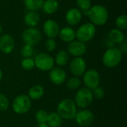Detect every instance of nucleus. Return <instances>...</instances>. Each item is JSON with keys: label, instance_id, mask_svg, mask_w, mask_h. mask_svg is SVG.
Here are the masks:
<instances>
[{"label": "nucleus", "instance_id": "nucleus-1", "mask_svg": "<svg viewBox=\"0 0 127 127\" xmlns=\"http://www.w3.org/2000/svg\"><path fill=\"white\" fill-rule=\"evenodd\" d=\"M86 15L89 16L92 23L97 26L105 25L109 19V12L107 8L101 4L92 6Z\"/></svg>", "mask_w": 127, "mask_h": 127}, {"label": "nucleus", "instance_id": "nucleus-2", "mask_svg": "<svg viewBox=\"0 0 127 127\" xmlns=\"http://www.w3.org/2000/svg\"><path fill=\"white\" fill-rule=\"evenodd\" d=\"M77 106L74 100L66 98L62 100L57 106V114L65 120H72L77 113Z\"/></svg>", "mask_w": 127, "mask_h": 127}, {"label": "nucleus", "instance_id": "nucleus-3", "mask_svg": "<svg viewBox=\"0 0 127 127\" xmlns=\"http://www.w3.org/2000/svg\"><path fill=\"white\" fill-rule=\"evenodd\" d=\"M123 54L118 48H109L103 55L102 61L107 68H115L118 66L122 60Z\"/></svg>", "mask_w": 127, "mask_h": 127}, {"label": "nucleus", "instance_id": "nucleus-4", "mask_svg": "<svg viewBox=\"0 0 127 127\" xmlns=\"http://www.w3.org/2000/svg\"><path fill=\"white\" fill-rule=\"evenodd\" d=\"M93 96L92 90L86 87L80 89L74 97V103L77 107L80 109H86L89 107L93 102Z\"/></svg>", "mask_w": 127, "mask_h": 127}, {"label": "nucleus", "instance_id": "nucleus-5", "mask_svg": "<svg viewBox=\"0 0 127 127\" xmlns=\"http://www.w3.org/2000/svg\"><path fill=\"white\" fill-rule=\"evenodd\" d=\"M31 108V100L26 95L16 96L12 102L13 112L19 115H24L29 112Z\"/></svg>", "mask_w": 127, "mask_h": 127}, {"label": "nucleus", "instance_id": "nucleus-6", "mask_svg": "<svg viewBox=\"0 0 127 127\" xmlns=\"http://www.w3.org/2000/svg\"><path fill=\"white\" fill-rule=\"evenodd\" d=\"M96 33V27L92 22H86L82 25L76 31V37L82 42H87L92 40Z\"/></svg>", "mask_w": 127, "mask_h": 127}, {"label": "nucleus", "instance_id": "nucleus-7", "mask_svg": "<svg viewBox=\"0 0 127 127\" xmlns=\"http://www.w3.org/2000/svg\"><path fill=\"white\" fill-rule=\"evenodd\" d=\"M33 60L35 67L42 71H50L53 67H54V58L47 53H39L38 55L36 56Z\"/></svg>", "mask_w": 127, "mask_h": 127}, {"label": "nucleus", "instance_id": "nucleus-8", "mask_svg": "<svg viewBox=\"0 0 127 127\" xmlns=\"http://www.w3.org/2000/svg\"><path fill=\"white\" fill-rule=\"evenodd\" d=\"M83 84L90 90L99 86L100 83V76L99 72L95 69H89L83 75Z\"/></svg>", "mask_w": 127, "mask_h": 127}, {"label": "nucleus", "instance_id": "nucleus-9", "mask_svg": "<svg viewBox=\"0 0 127 127\" xmlns=\"http://www.w3.org/2000/svg\"><path fill=\"white\" fill-rule=\"evenodd\" d=\"M22 40L25 45L34 46L42 40V33L36 28H28L22 33Z\"/></svg>", "mask_w": 127, "mask_h": 127}, {"label": "nucleus", "instance_id": "nucleus-10", "mask_svg": "<svg viewBox=\"0 0 127 127\" xmlns=\"http://www.w3.org/2000/svg\"><path fill=\"white\" fill-rule=\"evenodd\" d=\"M74 119L80 127H88L93 124L95 121V115L90 110L82 109L77 112Z\"/></svg>", "mask_w": 127, "mask_h": 127}, {"label": "nucleus", "instance_id": "nucleus-11", "mask_svg": "<svg viewBox=\"0 0 127 127\" xmlns=\"http://www.w3.org/2000/svg\"><path fill=\"white\" fill-rule=\"evenodd\" d=\"M69 68L71 73L74 76L80 77L83 75L86 69V63L81 57H74L70 63Z\"/></svg>", "mask_w": 127, "mask_h": 127}, {"label": "nucleus", "instance_id": "nucleus-12", "mask_svg": "<svg viewBox=\"0 0 127 127\" xmlns=\"http://www.w3.org/2000/svg\"><path fill=\"white\" fill-rule=\"evenodd\" d=\"M49 71V78L54 85L60 86L65 82L67 74L61 67H53Z\"/></svg>", "mask_w": 127, "mask_h": 127}, {"label": "nucleus", "instance_id": "nucleus-13", "mask_svg": "<svg viewBox=\"0 0 127 127\" xmlns=\"http://www.w3.org/2000/svg\"><path fill=\"white\" fill-rule=\"evenodd\" d=\"M86 46L84 42H82L79 40L71 42L67 47V51L69 55H71L74 57H78L84 55L86 52Z\"/></svg>", "mask_w": 127, "mask_h": 127}, {"label": "nucleus", "instance_id": "nucleus-14", "mask_svg": "<svg viewBox=\"0 0 127 127\" xmlns=\"http://www.w3.org/2000/svg\"><path fill=\"white\" fill-rule=\"evenodd\" d=\"M15 48V41L13 37L7 33L0 36V51L5 54H10Z\"/></svg>", "mask_w": 127, "mask_h": 127}, {"label": "nucleus", "instance_id": "nucleus-15", "mask_svg": "<svg viewBox=\"0 0 127 127\" xmlns=\"http://www.w3.org/2000/svg\"><path fill=\"white\" fill-rule=\"evenodd\" d=\"M42 29L44 33L48 37L54 39L59 34L60 31V26L58 23L53 19H48L46 20L42 26Z\"/></svg>", "mask_w": 127, "mask_h": 127}, {"label": "nucleus", "instance_id": "nucleus-16", "mask_svg": "<svg viewBox=\"0 0 127 127\" xmlns=\"http://www.w3.org/2000/svg\"><path fill=\"white\" fill-rule=\"evenodd\" d=\"M82 12L78 8L73 7L67 11L65 14V21L69 25L74 26L80 22V21L82 20Z\"/></svg>", "mask_w": 127, "mask_h": 127}, {"label": "nucleus", "instance_id": "nucleus-17", "mask_svg": "<svg viewBox=\"0 0 127 127\" xmlns=\"http://www.w3.org/2000/svg\"><path fill=\"white\" fill-rule=\"evenodd\" d=\"M58 36L64 42L70 43L76 38V32L71 27H64L62 29H60Z\"/></svg>", "mask_w": 127, "mask_h": 127}, {"label": "nucleus", "instance_id": "nucleus-18", "mask_svg": "<svg viewBox=\"0 0 127 127\" xmlns=\"http://www.w3.org/2000/svg\"><path fill=\"white\" fill-rule=\"evenodd\" d=\"M40 21L39 14L36 11L28 10L24 16L25 24L29 28H35Z\"/></svg>", "mask_w": 127, "mask_h": 127}, {"label": "nucleus", "instance_id": "nucleus-19", "mask_svg": "<svg viewBox=\"0 0 127 127\" xmlns=\"http://www.w3.org/2000/svg\"><path fill=\"white\" fill-rule=\"evenodd\" d=\"M45 94L44 89L40 85H34L31 86L28 90V97L33 100H40Z\"/></svg>", "mask_w": 127, "mask_h": 127}, {"label": "nucleus", "instance_id": "nucleus-20", "mask_svg": "<svg viewBox=\"0 0 127 127\" xmlns=\"http://www.w3.org/2000/svg\"><path fill=\"white\" fill-rule=\"evenodd\" d=\"M109 39L112 42L115 44H121L125 40V35L122 31L118 28H113L109 33Z\"/></svg>", "mask_w": 127, "mask_h": 127}, {"label": "nucleus", "instance_id": "nucleus-21", "mask_svg": "<svg viewBox=\"0 0 127 127\" xmlns=\"http://www.w3.org/2000/svg\"><path fill=\"white\" fill-rule=\"evenodd\" d=\"M43 11L47 14H54L59 9V2L57 0H45L42 7Z\"/></svg>", "mask_w": 127, "mask_h": 127}, {"label": "nucleus", "instance_id": "nucleus-22", "mask_svg": "<svg viewBox=\"0 0 127 127\" xmlns=\"http://www.w3.org/2000/svg\"><path fill=\"white\" fill-rule=\"evenodd\" d=\"M70 55L68 51L65 50H61L57 54L54 59V63H57L58 67H63L68 63Z\"/></svg>", "mask_w": 127, "mask_h": 127}, {"label": "nucleus", "instance_id": "nucleus-23", "mask_svg": "<svg viewBox=\"0 0 127 127\" xmlns=\"http://www.w3.org/2000/svg\"><path fill=\"white\" fill-rule=\"evenodd\" d=\"M46 124L49 127H60L63 124V118L57 112H51L48 114Z\"/></svg>", "mask_w": 127, "mask_h": 127}, {"label": "nucleus", "instance_id": "nucleus-24", "mask_svg": "<svg viewBox=\"0 0 127 127\" xmlns=\"http://www.w3.org/2000/svg\"><path fill=\"white\" fill-rule=\"evenodd\" d=\"M25 7L31 11H37L42 7L44 0H23Z\"/></svg>", "mask_w": 127, "mask_h": 127}, {"label": "nucleus", "instance_id": "nucleus-25", "mask_svg": "<svg viewBox=\"0 0 127 127\" xmlns=\"http://www.w3.org/2000/svg\"><path fill=\"white\" fill-rule=\"evenodd\" d=\"M80 85H81V80L80 77L74 76L73 77H71L68 80L66 83V87L70 91H74L78 89Z\"/></svg>", "mask_w": 127, "mask_h": 127}, {"label": "nucleus", "instance_id": "nucleus-26", "mask_svg": "<svg viewBox=\"0 0 127 127\" xmlns=\"http://www.w3.org/2000/svg\"><path fill=\"white\" fill-rule=\"evenodd\" d=\"M77 5L78 9L83 13L84 14H87L88 11L92 7V1L91 0H77Z\"/></svg>", "mask_w": 127, "mask_h": 127}, {"label": "nucleus", "instance_id": "nucleus-27", "mask_svg": "<svg viewBox=\"0 0 127 127\" xmlns=\"http://www.w3.org/2000/svg\"><path fill=\"white\" fill-rule=\"evenodd\" d=\"M115 25L118 29L121 31H125L127 28V16L125 14L120 15L117 17L115 20Z\"/></svg>", "mask_w": 127, "mask_h": 127}, {"label": "nucleus", "instance_id": "nucleus-28", "mask_svg": "<svg viewBox=\"0 0 127 127\" xmlns=\"http://www.w3.org/2000/svg\"><path fill=\"white\" fill-rule=\"evenodd\" d=\"M48 118V113L44 109H39L35 114V119L38 124L46 123Z\"/></svg>", "mask_w": 127, "mask_h": 127}, {"label": "nucleus", "instance_id": "nucleus-29", "mask_svg": "<svg viewBox=\"0 0 127 127\" xmlns=\"http://www.w3.org/2000/svg\"><path fill=\"white\" fill-rule=\"evenodd\" d=\"M34 54V49L33 46L29 45H24L21 49V55L24 58H30Z\"/></svg>", "mask_w": 127, "mask_h": 127}, {"label": "nucleus", "instance_id": "nucleus-30", "mask_svg": "<svg viewBox=\"0 0 127 127\" xmlns=\"http://www.w3.org/2000/svg\"><path fill=\"white\" fill-rule=\"evenodd\" d=\"M21 65H22V68L24 70L31 71V70L33 69V68L35 67L34 60L31 57H30V58H24L21 62Z\"/></svg>", "mask_w": 127, "mask_h": 127}, {"label": "nucleus", "instance_id": "nucleus-31", "mask_svg": "<svg viewBox=\"0 0 127 127\" xmlns=\"http://www.w3.org/2000/svg\"><path fill=\"white\" fill-rule=\"evenodd\" d=\"M10 102L8 98L2 93L0 92V112H4L8 109Z\"/></svg>", "mask_w": 127, "mask_h": 127}, {"label": "nucleus", "instance_id": "nucleus-32", "mask_svg": "<svg viewBox=\"0 0 127 127\" xmlns=\"http://www.w3.org/2000/svg\"><path fill=\"white\" fill-rule=\"evenodd\" d=\"M92 96L94 99H97V100H101L105 96V91L103 88L98 86L94 89L92 90Z\"/></svg>", "mask_w": 127, "mask_h": 127}, {"label": "nucleus", "instance_id": "nucleus-33", "mask_svg": "<svg viewBox=\"0 0 127 127\" xmlns=\"http://www.w3.org/2000/svg\"><path fill=\"white\" fill-rule=\"evenodd\" d=\"M45 49L47 50V51L48 52H52L54 51L56 48H57V42L54 40V39L52 38H48L45 43Z\"/></svg>", "mask_w": 127, "mask_h": 127}, {"label": "nucleus", "instance_id": "nucleus-34", "mask_svg": "<svg viewBox=\"0 0 127 127\" xmlns=\"http://www.w3.org/2000/svg\"><path fill=\"white\" fill-rule=\"evenodd\" d=\"M121 45V48H119L120 50H121V51L122 52V54L124 53V54H126L127 51V40L125 39L121 44H120Z\"/></svg>", "mask_w": 127, "mask_h": 127}, {"label": "nucleus", "instance_id": "nucleus-35", "mask_svg": "<svg viewBox=\"0 0 127 127\" xmlns=\"http://www.w3.org/2000/svg\"><path fill=\"white\" fill-rule=\"evenodd\" d=\"M49 127L48 126V124L46 123H44V124H38L37 127Z\"/></svg>", "mask_w": 127, "mask_h": 127}, {"label": "nucleus", "instance_id": "nucleus-36", "mask_svg": "<svg viewBox=\"0 0 127 127\" xmlns=\"http://www.w3.org/2000/svg\"><path fill=\"white\" fill-rule=\"evenodd\" d=\"M2 78H3V73H2V71H1V69L0 68V81L2 80Z\"/></svg>", "mask_w": 127, "mask_h": 127}, {"label": "nucleus", "instance_id": "nucleus-37", "mask_svg": "<svg viewBox=\"0 0 127 127\" xmlns=\"http://www.w3.org/2000/svg\"><path fill=\"white\" fill-rule=\"evenodd\" d=\"M2 31H3V28H2V26L1 25V24H0V36H1V34L2 33Z\"/></svg>", "mask_w": 127, "mask_h": 127}]
</instances>
